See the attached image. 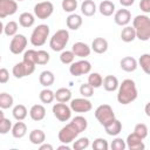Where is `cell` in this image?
<instances>
[{
    "mask_svg": "<svg viewBox=\"0 0 150 150\" xmlns=\"http://www.w3.org/2000/svg\"><path fill=\"white\" fill-rule=\"evenodd\" d=\"M138 96L137 87L134 80L131 79H125L122 81V83L118 84L117 88V101L118 103L127 105L134 102Z\"/></svg>",
    "mask_w": 150,
    "mask_h": 150,
    "instance_id": "1",
    "label": "cell"
},
{
    "mask_svg": "<svg viewBox=\"0 0 150 150\" xmlns=\"http://www.w3.org/2000/svg\"><path fill=\"white\" fill-rule=\"evenodd\" d=\"M132 27L136 33V39L148 41L150 39V18L146 14L136 15L132 19Z\"/></svg>",
    "mask_w": 150,
    "mask_h": 150,
    "instance_id": "2",
    "label": "cell"
},
{
    "mask_svg": "<svg viewBox=\"0 0 150 150\" xmlns=\"http://www.w3.org/2000/svg\"><path fill=\"white\" fill-rule=\"evenodd\" d=\"M49 33H50V28L48 25L45 23L38 25L30 34V43L34 47L43 46L47 42V39L49 38Z\"/></svg>",
    "mask_w": 150,
    "mask_h": 150,
    "instance_id": "3",
    "label": "cell"
},
{
    "mask_svg": "<svg viewBox=\"0 0 150 150\" xmlns=\"http://www.w3.org/2000/svg\"><path fill=\"white\" fill-rule=\"evenodd\" d=\"M68 41H69V32L67 29H59L52 35L49 40V47L54 52H62L66 48Z\"/></svg>",
    "mask_w": 150,
    "mask_h": 150,
    "instance_id": "4",
    "label": "cell"
},
{
    "mask_svg": "<svg viewBox=\"0 0 150 150\" xmlns=\"http://www.w3.org/2000/svg\"><path fill=\"white\" fill-rule=\"evenodd\" d=\"M95 117L98 121V123L101 125H107L108 123H110L111 121H114L115 117V112L112 110V108L109 104H101L96 108L95 110Z\"/></svg>",
    "mask_w": 150,
    "mask_h": 150,
    "instance_id": "5",
    "label": "cell"
},
{
    "mask_svg": "<svg viewBox=\"0 0 150 150\" xmlns=\"http://www.w3.org/2000/svg\"><path fill=\"white\" fill-rule=\"evenodd\" d=\"M80 135L79 130L74 127V124L71 122H69L68 124H66L64 127L61 128V130L59 131L57 134V137H59V141L63 144H69L71 143L77 136Z\"/></svg>",
    "mask_w": 150,
    "mask_h": 150,
    "instance_id": "6",
    "label": "cell"
},
{
    "mask_svg": "<svg viewBox=\"0 0 150 150\" xmlns=\"http://www.w3.org/2000/svg\"><path fill=\"white\" fill-rule=\"evenodd\" d=\"M91 70V63L84 59L79 60V61H73L69 66V73L70 75L79 77L86 74H89Z\"/></svg>",
    "mask_w": 150,
    "mask_h": 150,
    "instance_id": "7",
    "label": "cell"
},
{
    "mask_svg": "<svg viewBox=\"0 0 150 150\" xmlns=\"http://www.w3.org/2000/svg\"><path fill=\"white\" fill-rule=\"evenodd\" d=\"M54 12V5L50 1H40L34 6V16L40 20L48 19Z\"/></svg>",
    "mask_w": 150,
    "mask_h": 150,
    "instance_id": "8",
    "label": "cell"
},
{
    "mask_svg": "<svg viewBox=\"0 0 150 150\" xmlns=\"http://www.w3.org/2000/svg\"><path fill=\"white\" fill-rule=\"evenodd\" d=\"M35 66L34 63H30V62H26V61H21V62H18L13 69H12V74L14 75V77L16 79H22V77H26L28 75H32L35 70Z\"/></svg>",
    "mask_w": 150,
    "mask_h": 150,
    "instance_id": "9",
    "label": "cell"
},
{
    "mask_svg": "<svg viewBox=\"0 0 150 150\" xmlns=\"http://www.w3.org/2000/svg\"><path fill=\"white\" fill-rule=\"evenodd\" d=\"M53 115L60 121V122H67L71 118V109L69 105L62 102H57L52 108Z\"/></svg>",
    "mask_w": 150,
    "mask_h": 150,
    "instance_id": "10",
    "label": "cell"
},
{
    "mask_svg": "<svg viewBox=\"0 0 150 150\" xmlns=\"http://www.w3.org/2000/svg\"><path fill=\"white\" fill-rule=\"evenodd\" d=\"M27 38L23 35V34H15L12 40H11V43H9V50L12 54H15V55H19L21 54L25 49H26V46H27Z\"/></svg>",
    "mask_w": 150,
    "mask_h": 150,
    "instance_id": "11",
    "label": "cell"
},
{
    "mask_svg": "<svg viewBox=\"0 0 150 150\" xmlns=\"http://www.w3.org/2000/svg\"><path fill=\"white\" fill-rule=\"evenodd\" d=\"M70 102V109L75 112H88L93 109L91 102L86 97H77L69 101Z\"/></svg>",
    "mask_w": 150,
    "mask_h": 150,
    "instance_id": "12",
    "label": "cell"
},
{
    "mask_svg": "<svg viewBox=\"0 0 150 150\" xmlns=\"http://www.w3.org/2000/svg\"><path fill=\"white\" fill-rule=\"evenodd\" d=\"M18 11V2L15 0H0V19L15 14Z\"/></svg>",
    "mask_w": 150,
    "mask_h": 150,
    "instance_id": "13",
    "label": "cell"
},
{
    "mask_svg": "<svg viewBox=\"0 0 150 150\" xmlns=\"http://www.w3.org/2000/svg\"><path fill=\"white\" fill-rule=\"evenodd\" d=\"M114 21L116 25L124 27L131 21V13L127 8H121L114 13Z\"/></svg>",
    "mask_w": 150,
    "mask_h": 150,
    "instance_id": "14",
    "label": "cell"
},
{
    "mask_svg": "<svg viewBox=\"0 0 150 150\" xmlns=\"http://www.w3.org/2000/svg\"><path fill=\"white\" fill-rule=\"evenodd\" d=\"M125 145L129 150H144L145 145L143 143V138H141L135 132H131L128 135L125 139Z\"/></svg>",
    "mask_w": 150,
    "mask_h": 150,
    "instance_id": "15",
    "label": "cell"
},
{
    "mask_svg": "<svg viewBox=\"0 0 150 150\" xmlns=\"http://www.w3.org/2000/svg\"><path fill=\"white\" fill-rule=\"evenodd\" d=\"M71 52L74 53L75 56H79V57H81V59H86L87 56L90 55L91 49H90V47H89L87 43L81 42V41H77V42L73 43V46H71Z\"/></svg>",
    "mask_w": 150,
    "mask_h": 150,
    "instance_id": "16",
    "label": "cell"
},
{
    "mask_svg": "<svg viewBox=\"0 0 150 150\" xmlns=\"http://www.w3.org/2000/svg\"><path fill=\"white\" fill-rule=\"evenodd\" d=\"M108 47H109L108 41L104 38H95L91 42L90 49L96 54H103L108 50Z\"/></svg>",
    "mask_w": 150,
    "mask_h": 150,
    "instance_id": "17",
    "label": "cell"
},
{
    "mask_svg": "<svg viewBox=\"0 0 150 150\" xmlns=\"http://www.w3.org/2000/svg\"><path fill=\"white\" fill-rule=\"evenodd\" d=\"M120 67L122 70L127 71V73H132L137 69L138 64H137V60L132 56H124L121 61H120Z\"/></svg>",
    "mask_w": 150,
    "mask_h": 150,
    "instance_id": "18",
    "label": "cell"
},
{
    "mask_svg": "<svg viewBox=\"0 0 150 150\" xmlns=\"http://www.w3.org/2000/svg\"><path fill=\"white\" fill-rule=\"evenodd\" d=\"M82 23H83L82 16L76 13H70L66 19V25L71 30H77L82 26Z\"/></svg>",
    "mask_w": 150,
    "mask_h": 150,
    "instance_id": "19",
    "label": "cell"
},
{
    "mask_svg": "<svg viewBox=\"0 0 150 150\" xmlns=\"http://www.w3.org/2000/svg\"><path fill=\"white\" fill-rule=\"evenodd\" d=\"M29 116L33 121L40 122L46 117V108L42 104H34L29 109Z\"/></svg>",
    "mask_w": 150,
    "mask_h": 150,
    "instance_id": "20",
    "label": "cell"
},
{
    "mask_svg": "<svg viewBox=\"0 0 150 150\" xmlns=\"http://www.w3.org/2000/svg\"><path fill=\"white\" fill-rule=\"evenodd\" d=\"M97 9L100 11V13L103 16H111L115 13L116 8H115V4L111 0H103L100 2Z\"/></svg>",
    "mask_w": 150,
    "mask_h": 150,
    "instance_id": "21",
    "label": "cell"
},
{
    "mask_svg": "<svg viewBox=\"0 0 150 150\" xmlns=\"http://www.w3.org/2000/svg\"><path fill=\"white\" fill-rule=\"evenodd\" d=\"M118 84H120V82H118L117 77L114 76V75H107L102 81V86H103L104 90L105 91H110V93L117 90Z\"/></svg>",
    "mask_w": 150,
    "mask_h": 150,
    "instance_id": "22",
    "label": "cell"
},
{
    "mask_svg": "<svg viewBox=\"0 0 150 150\" xmlns=\"http://www.w3.org/2000/svg\"><path fill=\"white\" fill-rule=\"evenodd\" d=\"M11 132H12V136L14 138H22L27 134V125H26V123H23L22 121H18L16 123H14L12 125Z\"/></svg>",
    "mask_w": 150,
    "mask_h": 150,
    "instance_id": "23",
    "label": "cell"
},
{
    "mask_svg": "<svg viewBox=\"0 0 150 150\" xmlns=\"http://www.w3.org/2000/svg\"><path fill=\"white\" fill-rule=\"evenodd\" d=\"M104 130L109 136H114L115 137V136L120 135V132L122 131V123L117 118H115L114 121H111L110 123L104 125Z\"/></svg>",
    "mask_w": 150,
    "mask_h": 150,
    "instance_id": "24",
    "label": "cell"
},
{
    "mask_svg": "<svg viewBox=\"0 0 150 150\" xmlns=\"http://www.w3.org/2000/svg\"><path fill=\"white\" fill-rule=\"evenodd\" d=\"M28 137H29L30 143L34 144V145H40L41 143H43L46 141V134L41 129H34V130H32L29 132Z\"/></svg>",
    "mask_w": 150,
    "mask_h": 150,
    "instance_id": "25",
    "label": "cell"
},
{
    "mask_svg": "<svg viewBox=\"0 0 150 150\" xmlns=\"http://www.w3.org/2000/svg\"><path fill=\"white\" fill-rule=\"evenodd\" d=\"M71 91L68 88H59L55 93H54V98L57 102H62V103H67L71 100Z\"/></svg>",
    "mask_w": 150,
    "mask_h": 150,
    "instance_id": "26",
    "label": "cell"
},
{
    "mask_svg": "<svg viewBox=\"0 0 150 150\" xmlns=\"http://www.w3.org/2000/svg\"><path fill=\"white\" fill-rule=\"evenodd\" d=\"M54 81H55V76H54L53 71H50V70L41 71L40 76H39V82H40V84L42 87L48 88V87H50L54 83Z\"/></svg>",
    "mask_w": 150,
    "mask_h": 150,
    "instance_id": "27",
    "label": "cell"
},
{
    "mask_svg": "<svg viewBox=\"0 0 150 150\" xmlns=\"http://www.w3.org/2000/svg\"><path fill=\"white\" fill-rule=\"evenodd\" d=\"M97 11L96 4L93 0H84L81 4V13L84 16H93Z\"/></svg>",
    "mask_w": 150,
    "mask_h": 150,
    "instance_id": "28",
    "label": "cell"
},
{
    "mask_svg": "<svg viewBox=\"0 0 150 150\" xmlns=\"http://www.w3.org/2000/svg\"><path fill=\"white\" fill-rule=\"evenodd\" d=\"M35 22V16L34 14L29 13V12H23L19 15V25L23 28H29L34 25Z\"/></svg>",
    "mask_w": 150,
    "mask_h": 150,
    "instance_id": "29",
    "label": "cell"
},
{
    "mask_svg": "<svg viewBox=\"0 0 150 150\" xmlns=\"http://www.w3.org/2000/svg\"><path fill=\"white\" fill-rule=\"evenodd\" d=\"M136 39V33H135V29L132 26H124L121 30V40L123 42H132L134 40Z\"/></svg>",
    "mask_w": 150,
    "mask_h": 150,
    "instance_id": "30",
    "label": "cell"
},
{
    "mask_svg": "<svg viewBox=\"0 0 150 150\" xmlns=\"http://www.w3.org/2000/svg\"><path fill=\"white\" fill-rule=\"evenodd\" d=\"M12 115L16 121H23L28 115V110H27L26 105L16 104V105H14V108L12 110Z\"/></svg>",
    "mask_w": 150,
    "mask_h": 150,
    "instance_id": "31",
    "label": "cell"
},
{
    "mask_svg": "<svg viewBox=\"0 0 150 150\" xmlns=\"http://www.w3.org/2000/svg\"><path fill=\"white\" fill-rule=\"evenodd\" d=\"M70 122H71V123L74 124V127L79 130L80 134H81L82 131H84V130L87 129V127H88V121H87V118L83 117V116H81V115L73 117Z\"/></svg>",
    "mask_w": 150,
    "mask_h": 150,
    "instance_id": "32",
    "label": "cell"
},
{
    "mask_svg": "<svg viewBox=\"0 0 150 150\" xmlns=\"http://www.w3.org/2000/svg\"><path fill=\"white\" fill-rule=\"evenodd\" d=\"M39 98L43 104H49L55 100L54 98V91L52 89H49V88H45V89H42L40 91Z\"/></svg>",
    "mask_w": 150,
    "mask_h": 150,
    "instance_id": "33",
    "label": "cell"
},
{
    "mask_svg": "<svg viewBox=\"0 0 150 150\" xmlns=\"http://www.w3.org/2000/svg\"><path fill=\"white\" fill-rule=\"evenodd\" d=\"M14 103V98L8 93H0V108L2 110L9 109Z\"/></svg>",
    "mask_w": 150,
    "mask_h": 150,
    "instance_id": "34",
    "label": "cell"
},
{
    "mask_svg": "<svg viewBox=\"0 0 150 150\" xmlns=\"http://www.w3.org/2000/svg\"><path fill=\"white\" fill-rule=\"evenodd\" d=\"M102 81H103V77L101 76V74L98 73H90L88 75V83L94 88H100L102 87Z\"/></svg>",
    "mask_w": 150,
    "mask_h": 150,
    "instance_id": "35",
    "label": "cell"
},
{
    "mask_svg": "<svg viewBox=\"0 0 150 150\" xmlns=\"http://www.w3.org/2000/svg\"><path fill=\"white\" fill-rule=\"evenodd\" d=\"M137 64L141 66V68L143 69V71L145 74H149L150 73V54H148V53L142 54L137 61Z\"/></svg>",
    "mask_w": 150,
    "mask_h": 150,
    "instance_id": "36",
    "label": "cell"
},
{
    "mask_svg": "<svg viewBox=\"0 0 150 150\" xmlns=\"http://www.w3.org/2000/svg\"><path fill=\"white\" fill-rule=\"evenodd\" d=\"M19 25L15 21H9L4 26V33L6 36H14L18 33Z\"/></svg>",
    "mask_w": 150,
    "mask_h": 150,
    "instance_id": "37",
    "label": "cell"
},
{
    "mask_svg": "<svg viewBox=\"0 0 150 150\" xmlns=\"http://www.w3.org/2000/svg\"><path fill=\"white\" fill-rule=\"evenodd\" d=\"M73 149L74 150H84L89 146L90 142H89V138L88 137H80V138H75L73 141Z\"/></svg>",
    "mask_w": 150,
    "mask_h": 150,
    "instance_id": "38",
    "label": "cell"
},
{
    "mask_svg": "<svg viewBox=\"0 0 150 150\" xmlns=\"http://www.w3.org/2000/svg\"><path fill=\"white\" fill-rule=\"evenodd\" d=\"M50 60V55L48 52L46 50H36V64H40V66H43V64H47Z\"/></svg>",
    "mask_w": 150,
    "mask_h": 150,
    "instance_id": "39",
    "label": "cell"
},
{
    "mask_svg": "<svg viewBox=\"0 0 150 150\" xmlns=\"http://www.w3.org/2000/svg\"><path fill=\"white\" fill-rule=\"evenodd\" d=\"M61 7L67 13H74L77 8V0H62Z\"/></svg>",
    "mask_w": 150,
    "mask_h": 150,
    "instance_id": "40",
    "label": "cell"
},
{
    "mask_svg": "<svg viewBox=\"0 0 150 150\" xmlns=\"http://www.w3.org/2000/svg\"><path fill=\"white\" fill-rule=\"evenodd\" d=\"M75 60V55L71 50H62L61 54H60V61L63 63V64H70L73 61Z\"/></svg>",
    "mask_w": 150,
    "mask_h": 150,
    "instance_id": "41",
    "label": "cell"
},
{
    "mask_svg": "<svg viewBox=\"0 0 150 150\" xmlns=\"http://www.w3.org/2000/svg\"><path fill=\"white\" fill-rule=\"evenodd\" d=\"M91 146H93L94 150H108L109 144H108L107 139H104V138H102V137H98V138L94 139Z\"/></svg>",
    "mask_w": 150,
    "mask_h": 150,
    "instance_id": "42",
    "label": "cell"
},
{
    "mask_svg": "<svg viewBox=\"0 0 150 150\" xmlns=\"http://www.w3.org/2000/svg\"><path fill=\"white\" fill-rule=\"evenodd\" d=\"M80 94L82 95V97H86V98H89L94 95V88L87 82V83H83L80 86Z\"/></svg>",
    "mask_w": 150,
    "mask_h": 150,
    "instance_id": "43",
    "label": "cell"
},
{
    "mask_svg": "<svg viewBox=\"0 0 150 150\" xmlns=\"http://www.w3.org/2000/svg\"><path fill=\"white\" fill-rule=\"evenodd\" d=\"M148 127H146V124L145 123H138V124H136L135 125V128H134V132L136 134V135H138L141 138H146V136H148Z\"/></svg>",
    "mask_w": 150,
    "mask_h": 150,
    "instance_id": "44",
    "label": "cell"
},
{
    "mask_svg": "<svg viewBox=\"0 0 150 150\" xmlns=\"http://www.w3.org/2000/svg\"><path fill=\"white\" fill-rule=\"evenodd\" d=\"M116 137V136H115ZM110 148L111 150H124L127 148L125 145V139L121 138V137H116L112 139L111 144H110Z\"/></svg>",
    "mask_w": 150,
    "mask_h": 150,
    "instance_id": "45",
    "label": "cell"
},
{
    "mask_svg": "<svg viewBox=\"0 0 150 150\" xmlns=\"http://www.w3.org/2000/svg\"><path fill=\"white\" fill-rule=\"evenodd\" d=\"M12 125H13V124H12L11 120L4 117V118L0 121V134H1V135L8 134V132L11 131V129H12Z\"/></svg>",
    "mask_w": 150,
    "mask_h": 150,
    "instance_id": "46",
    "label": "cell"
},
{
    "mask_svg": "<svg viewBox=\"0 0 150 150\" xmlns=\"http://www.w3.org/2000/svg\"><path fill=\"white\" fill-rule=\"evenodd\" d=\"M22 61H26V62H30V63H34L36 64V50L34 49H28L23 53V59Z\"/></svg>",
    "mask_w": 150,
    "mask_h": 150,
    "instance_id": "47",
    "label": "cell"
},
{
    "mask_svg": "<svg viewBox=\"0 0 150 150\" xmlns=\"http://www.w3.org/2000/svg\"><path fill=\"white\" fill-rule=\"evenodd\" d=\"M9 81V71L6 68H0V83L5 84Z\"/></svg>",
    "mask_w": 150,
    "mask_h": 150,
    "instance_id": "48",
    "label": "cell"
},
{
    "mask_svg": "<svg viewBox=\"0 0 150 150\" xmlns=\"http://www.w3.org/2000/svg\"><path fill=\"white\" fill-rule=\"evenodd\" d=\"M139 8L145 14L150 13V0H141L139 1Z\"/></svg>",
    "mask_w": 150,
    "mask_h": 150,
    "instance_id": "49",
    "label": "cell"
},
{
    "mask_svg": "<svg viewBox=\"0 0 150 150\" xmlns=\"http://www.w3.org/2000/svg\"><path fill=\"white\" fill-rule=\"evenodd\" d=\"M39 149L40 150H53V145L52 144H47V143H41L39 145Z\"/></svg>",
    "mask_w": 150,
    "mask_h": 150,
    "instance_id": "50",
    "label": "cell"
},
{
    "mask_svg": "<svg viewBox=\"0 0 150 150\" xmlns=\"http://www.w3.org/2000/svg\"><path fill=\"white\" fill-rule=\"evenodd\" d=\"M118 1L123 7H129V6L134 5V2H135V0H118Z\"/></svg>",
    "mask_w": 150,
    "mask_h": 150,
    "instance_id": "51",
    "label": "cell"
},
{
    "mask_svg": "<svg viewBox=\"0 0 150 150\" xmlns=\"http://www.w3.org/2000/svg\"><path fill=\"white\" fill-rule=\"evenodd\" d=\"M70 150V148H69V145L68 144H62V145H60V146H57V150Z\"/></svg>",
    "mask_w": 150,
    "mask_h": 150,
    "instance_id": "52",
    "label": "cell"
},
{
    "mask_svg": "<svg viewBox=\"0 0 150 150\" xmlns=\"http://www.w3.org/2000/svg\"><path fill=\"white\" fill-rule=\"evenodd\" d=\"M145 114H146V116H150V112H149V103L145 104Z\"/></svg>",
    "mask_w": 150,
    "mask_h": 150,
    "instance_id": "53",
    "label": "cell"
},
{
    "mask_svg": "<svg viewBox=\"0 0 150 150\" xmlns=\"http://www.w3.org/2000/svg\"><path fill=\"white\" fill-rule=\"evenodd\" d=\"M4 26H5V25H4V23L0 21V35L4 33Z\"/></svg>",
    "mask_w": 150,
    "mask_h": 150,
    "instance_id": "54",
    "label": "cell"
},
{
    "mask_svg": "<svg viewBox=\"0 0 150 150\" xmlns=\"http://www.w3.org/2000/svg\"><path fill=\"white\" fill-rule=\"evenodd\" d=\"M4 117H5V114H4V111H2V109L0 108V121H1V120H2Z\"/></svg>",
    "mask_w": 150,
    "mask_h": 150,
    "instance_id": "55",
    "label": "cell"
},
{
    "mask_svg": "<svg viewBox=\"0 0 150 150\" xmlns=\"http://www.w3.org/2000/svg\"><path fill=\"white\" fill-rule=\"evenodd\" d=\"M15 1H23V0H15Z\"/></svg>",
    "mask_w": 150,
    "mask_h": 150,
    "instance_id": "56",
    "label": "cell"
},
{
    "mask_svg": "<svg viewBox=\"0 0 150 150\" xmlns=\"http://www.w3.org/2000/svg\"><path fill=\"white\" fill-rule=\"evenodd\" d=\"M0 62H1V56H0Z\"/></svg>",
    "mask_w": 150,
    "mask_h": 150,
    "instance_id": "57",
    "label": "cell"
}]
</instances>
